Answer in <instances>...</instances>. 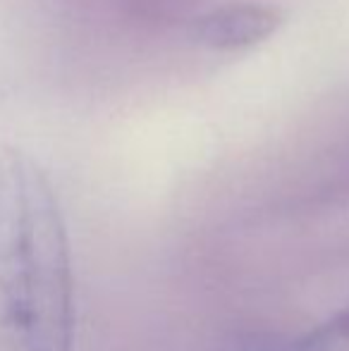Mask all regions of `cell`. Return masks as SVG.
<instances>
[{
    "instance_id": "obj_3",
    "label": "cell",
    "mask_w": 349,
    "mask_h": 351,
    "mask_svg": "<svg viewBox=\"0 0 349 351\" xmlns=\"http://www.w3.org/2000/svg\"><path fill=\"white\" fill-rule=\"evenodd\" d=\"M225 351H349V306L299 335L239 332Z\"/></svg>"
},
{
    "instance_id": "obj_2",
    "label": "cell",
    "mask_w": 349,
    "mask_h": 351,
    "mask_svg": "<svg viewBox=\"0 0 349 351\" xmlns=\"http://www.w3.org/2000/svg\"><path fill=\"white\" fill-rule=\"evenodd\" d=\"M285 24V10L263 3H228L199 14L189 36L218 53H237L268 41Z\"/></svg>"
},
{
    "instance_id": "obj_1",
    "label": "cell",
    "mask_w": 349,
    "mask_h": 351,
    "mask_svg": "<svg viewBox=\"0 0 349 351\" xmlns=\"http://www.w3.org/2000/svg\"><path fill=\"white\" fill-rule=\"evenodd\" d=\"M75 273L58 196L19 148L0 151V351H72Z\"/></svg>"
}]
</instances>
